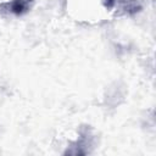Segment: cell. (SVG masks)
<instances>
[{
	"mask_svg": "<svg viewBox=\"0 0 156 156\" xmlns=\"http://www.w3.org/2000/svg\"><path fill=\"white\" fill-rule=\"evenodd\" d=\"M35 0H10L0 5V10L15 16H22L30 11Z\"/></svg>",
	"mask_w": 156,
	"mask_h": 156,
	"instance_id": "cell-1",
	"label": "cell"
},
{
	"mask_svg": "<svg viewBox=\"0 0 156 156\" xmlns=\"http://www.w3.org/2000/svg\"><path fill=\"white\" fill-rule=\"evenodd\" d=\"M119 10L126 15H135L141 11V4L139 0H118Z\"/></svg>",
	"mask_w": 156,
	"mask_h": 156,
	"instance_id": "cell-2",
	"label": "cell"
},
{
	"mask_svg": "<svg viewBox=\"0 0 156 156\" xmlns=\"http://www.w3.org/2000/svg\"><path fill=\"white\" fill-rule=\"evenodd\" d=\"M115 5H116V0H104V6L107 10H111Z\"/></svg>",
	"mask_w": 156,
	"mask_h": 156,
	"instance_id": "cell-3",
	"label": "cell"
}]
</instances>
